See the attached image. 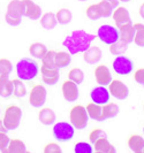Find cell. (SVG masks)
<instances>
[{"instance_id": "7dc6e473", "label": "cell", "mask_w": 144, "mask_h": 153, "mask_svg": "<svg viewBox=\"0 0 144 153\" xmlns=\"http://www.w3.org/2000/svg\"><path fill=\"white\" fill-rule=\"evenodd\" d=\"M119 1H122V2H129L130 0H119Z\"/></svg>"}, {"instance_id": "30bf717a", "label": "cell", "mask_w": 144, "mask_h": 153, "mask_svg": "<svg viewBox=\"0 0 144 153\" xmlns=\"http://www.w3.org/2000/svg\"><path fill=\"white\" fill-rule=\"evenodd\" d=\"M61 91L65 100H67L68 102H74L78 99V85L74 83L70 79H66L62 85H61Z\"/></svg>"}, {"instance_id": "83f0119b", "label": "cell", "mask_w": 144, "mask_h": 153, "mask_svg": "<svg viewBox=\"0 0 144 153\" xmlns=\"http://www.w3.org/2000/svg\"><path fill=\"white\" fill-rule=\"evenodd\" d=\"M7 13L16 16H23V4L22 0H12L7 5Z\"/></svg>"}, {"instance_id": "44dd1931", "label": "cell", "mask_w": 144, "mask_h": 153, "mask_svg": "<svg viewBox=\"0 0 144 153\" xmlns=\"http://www.w3.org/2000/svg\"><path fill=\"white\" fill-rule=\"evenodd\" d=\"M87 112H88V115L89 117L95 120V121H104L103 120V105H99V104H96L93 101L89 102L87 105Z\"/></svg>"}, {"instance_id": "52a82bcc", "label": "cell", "mask_w": 144, "mask_h": 153, "mask_svg": "<svg viewBox=\"0 0 144 153\" xmlns=\"http://www.w3.org/2000/svg\"><path fill=\"white\" fill-rule=\"evenodd\" d=\"M46 96H47V91L44 85H34L31 91L29 92V102L35 108L43 107L46 101Z\"/></svg>"}, {"instance_id": "d6986e66", "label": "cell", "mask_w": 144, "mask_h": 153, "mask_svg": "<svg viewBox=\"0 0 144 153\" xmlns=\"http://www.w3.org/2000/svg\"><path fill=\"white\" fill-rule=\"evenodd\" d=\"M38 120L40 121V123H43L44 126H52L55 123V113L52 108L50 107H44L42 108L38 113Z\"/></svg>"}, {"instance_id": "7402d4cb", "label": "cell", "mask_w": 144, "mask_h": 153, "mask_svg": "<svg viewBox=\"0 0 144 153\" xmlns=\"http://www.w3.org/2000/svg\"><path fill=\"white\" fill-rule=\"evenodd\" d=\"M13 94L12 82L9 79V75L1 74L0 76V97L1 98H9Z\"/></svg>"}, {"instance_id": "f1b7e54d", "label": "cell", "mask_w": 144, "mask_h": 153, "mask_svg": "<svg viewBox=\"0 0 144 153\" xmlns=\"http://www.w3.org/2000/svg\"><path fill=\"white\" fill-rule=\"evenodd\" d=\"M12 82V89H13V94H14V97L16 98H23L28 92H27V89H25V86L23 84L20 78H17V79H12L10 81Z\"/></svg>"}, {"instance_id": "d590c367", "label": "cell", "mask_w": 144, "mask_h": 153, "mask_svg": "<svg viewBox=\"0 0 144 153\" xmlns=\"http://www.w3.org/2000/svg\"><path fill=\"white\" fill-rule=\"evenodd\" d=\"M98 6L100 8V12H101L103 17H110V16H112V13H113L114 9L106 0H100L98 2Z\"/></svg>"}, {"instance_id": "484cf974", "label": "cell", "mask_w": 144, "mask_h": 153, "mask_svg": "<svg viewBox=\"0 0 144 153\" xmlns=\"http://www.w3.org/2000/svg\"><path fill=\"white\" fill-rule=\"evenodd\" d=\"M120 112V107L114 104V102H107L105 105H103V120H108V119H113Z\"/></svg>"}, {"instance_id": "f907efd6", "label": "cell", "mask_w": 144, "mask_h": 153, "mask_svg": "<svg viewBox=\"0 0 144 153\" xmlns=\"http://www.w3.org/2000/svg\"><path fill=\"white\" fill-rule=\"evenodd\" d=\"M0 76H1V71H0Z\"/></svg>"}, {"instance_id": "7c38bea8", "label": "cell", "mask_w": 144, "mask_h": 153, "mask_svg": "<svg viewBox=\"0 0 144 153\" xmlns=\"http://www.w3.org/2000/svg\"><path fill=\"white\" fill-rule=\"evenodd\" d=\"M110 97H111V94L108 92V89H106V86H104V85L96 86L90 92L91 100L96 104H99V105L107 104L110 101Z\"/></svg>"}, {"instance_id": "ac0fdd59", "label": "cell", "mask_w": 144, "mask_h": 153, "mask_svg": "<svg viewBox=\"0 0 144 153\" xmlns=\"http://www.w3.org/2000/svg\"><path fill=\"white\" fill-rule=\"evenodd\" d=\"M119 33H120V39L122 42L130 44L134 40V35H135V28L131 22H128L126 24H122L119 27Z\"/></svg>"}, {"instance_id": "4316f807", "label": "cell", "mask_w": 144, "mask_h": 153, "mask_svg": "<svg viewBox=\"0 0 144 153\" xmlns=\"http://www.w3.org/2000/svg\"><path fill=\"white\" fill-rule=\"evenodd\" d=\"M47 52V47H46L43 43L39 42H35L29 46V53L36 58V59H42L44 56V54Z\"/></svg>"}, {"instance_id": "d6a6232c", "label": "cell", "mask_w": 144, "mask_h": 153, "mask_svg": "<svg viewBox=\"0 0 144 153\" xmlns=\"http://www.w3.org/2000/svg\"><path fill=\"white\" fill-rule=\"evenodd\" d=\"M85 14H87V16H88L90 20H92V21H97V20L103 17L98 4H92V5H90L89 7L87 8Z\"/></svg>"}, {"instance_id": "f546056e", "label": "cell", "mask_w": 144, "mask_h": 153, "mask_svg": "<svg viewBox=\"0 0 144 153\" xmlns=\"http://www.w3.org/2000/svg\"><path fill=\"white\" fill-rule=\"evenodd\" d=\"M127 50H128V44L125 43V42H122L121 39L116 40L115 43L110 45V52H111V54L116 55V56L125 54L127 52Z\"/></svg>"}, {"instance_id": "9c48e42d", "label": "cell", "mask_w": 144, "mask_h": 153, "mask_svg": "<svg viewBox=\"0 0 144 153\" xmlns=\"http://www.w3.org/2000/svg\"><path fill=\"white\" fill-rule=\"evenodd\" d=\"M108 86V92L111 96H113L115 99L125 100L128 98L129 89L128 86L125 84L120 79H112L111 83L107 85Z\"/></svg>"}, {"instance_id": "7a4b0ae2", "label": "cell", "mask_w": 144, "mask_h": 153, "mask_svg": "<svg viewBox=\"0 0 144 153\" xmlns=\"http://www.w3.org/2000/svg\"><path fill=\"white\" fill-rule=\"evenodd\" d=\"M39 73L38 63L32 59L24 58L16 63V74L21 81H32Z\"/></svg>"}, {"instance_id": "1f68e13d", "label": "cell", "mask_w": 144, "mask_h": 153, "mask_svg": "<svg viewBox=\"0 0 144 153\" xmlns=\"http://www.w3.org/2000/svg\"><path fill=\"white\" fill-rule=\"evenodd\" d=\"M55 17H57L58 23L68 24V23H70L72 19H73V14H72V12L69 10L68 8H61L55 13Z\"/></svg>"}, {"instance_id": "681fc988", "label": "cell", "mask_w": 144, "mask_h": 153, "mask_svg": "<svg viewBox=\"0 0 144 153\" xmlns=\"http://www.w3.org/2000/svg\"><path fill=\"white\" fill-rule=\"evenodd\" d=\"M143 112H144V105H143Z\"/></svg>"}, {"instance_id": "816d5d0a", "label": "cell", "mask_w": 144, "mask_h": 153, "mask_svg": "<svg viewBox=\"0 0 144 153\" xmlns=\"http://www.w3.org/2000/svg\"><path fill=\"white\" fill-rule=\"evenodd\" d=\"M143 132H144V127H143Z\"/></svg>"}, {"instance_id": "d4e9b609", "label": "cell", "mask_w": 144, "mask_h": 153, "mask_svg": "<svg viewBox=\"0 0 144 153\" xmlns=\"http://www.w3.org/2000/svg\"><path fill=\"white\" fill-rule=\"evenodd\" d=\"M7 153H25L27 152V146L24 144V142H22L19 138H13L9 140L7 146Z\"/></svg>"}, {"instance_id": "7bdbcfd3", "label": "cell", "mask_w": 144, "mask_h": 153, "mask_svg": "<svg viewBox=\"0 0 144 153\" xmlns=\"http://www.w3.org/2000/svg\"><path fill=\"white\" fill-rule=\"evenodd\" d=\"M134 79H135L136 83L144 86V68L137 69L135 74H134Z\"/></svg>"}, {"instance_id": "3957f363", "label": "cell", "mask_w": 144, "mask_h": 153, "mask_svg": "<svg viewBox=\"0 0 144 153\" xmlns=\"http://www.w3.org/2000/svg\"><path fill=\"white\" fill-rule=\"evenodd\" d=\"M22 120V109L16 105H9L5 109L4 114V124L7 128L8 131H13L19 128Z\"/></svg>"}, {"instance_id": "4fadbf2b", "label": "cell", "mask_w": 144, "mask_h": 153, "mask_svg": "<svg viewBox=\"0 0 144 153\" xmlns=\"http://www.w3.org/2000/svg\"><path fill=\"white\" fill-rule=\"evenodd\" d=\"M40 74H42L43 82L47 85L57 84L59 78H60L59 69L53 68V67H46V66H43V65L40 67Z\"/></svg>"}, {"instance_id": "b9f144b4", "label": "cell", "mask_w": 144, "mask_h": 153, "mask_svg": "<svg viewBox=\"0 0 144 153\" xmlns=\"http://www.w3.org/2000/svg\"><path fill=\"white\" fill-rule=\"evenodd\" d=\"M44 153H61V147L57 143H47L44 149H43Z\"/></svg>"}, {"instance_id": "e0dca14e", "label": "cell", "mask_w": 144, "mask_h": 153, "mask_svg": "<svg viewBox=\"0 0 144 153\" xmlns=\"http://www.w3.org/2000/svg\"><path fill=\"white\" fill-rule=\"evenodd\" d=\"M93 152L96 153H115L116 149L114 147L113 144L107 139V137L100 138L93 143Z\"/></svg>"}, {"instance_id": "5b68a950", "label": "cell", "mask_w": 144, "mask_h": 153, "mask_svg": "<svg viewBox=\"0 0 144 153\" xmlns=\"http://www.w3.org/2000/svg\"><path fill=\"white\" fill-rule=\"evenodd\" d=\"M53 136L59 142H69L75 135V128L68 122H58L53 126Z\"/></svg>"}, {"instance_id": "bcb514c9", "label": "cell", "mask_w": 144, "mask_h": 153, "mask_svg": "<svg viewBox=\"0 0 144 153\" xmlns=\"http://www.w3.org/2000/svg\"><path fill=\"white\" fill-rule=\"evenodd\" d=\"M138 12H140V15L142 16V19H144V2L140 6V9H138Z\"/></svg>"}, {"instance_id": "9a60e30c", "label": "cell", "mask_w": 144, "mask_h": 153, "mask_svg": "<svg viewBox=\"0 0 144 153\" xmlns=\"http://www.w3.org/2000/svg\"><path fill=\"white\" fill-rule=\"evenodd\" d=\"M101 50L98 46H90L83 52V60L88 65H97L101 60Z\"/></svg>"}, {"instance_id": "8d00e7d4", "label": "cell", "mask_w": 144, "mask_h": 153, "mask_svg": "<svg viewBox=\"0 0 144 153\" xmlns=\"http://www.w3.org/2000/svg\"><path fill=\"white\" fill-rule=\"evenodd\" d=\"M74 152L75 153H92L93 152V147L91 144L87 142H78L74 146Z\"/></svg>"}, {"instance_id": "cb8c5ba5", "label": "cell", "mask_w": 144, "mask_h": 153, "mask_svg": "<svg viewBox=\"0 0 144 153\" xmlns=\"http://www.w3.org/2000/svg\"><path fill=\"white\" fill-rule=\"evenodd\" d=\"M40 24L42 27L45 29V30H52L57 27L58 24V21H57V17H55V14L54 13H45L40 16Z\"/></svg>"}, {"instance_id": "74e56055", "label": "cell", "mask_w": 144, "mask_h": 153, "mask_svg": "<svg viewBox=\"0 0 144 153\" xmlns=\"http://www.w3.org/2000/svg\"><path fill=\"white\" fill-rule=\"evenodd\" d=\"M107 137L106 132L103 130V129H99V128H96L91 131L89 134V140H90L91 144H93L96 140H98L100 138H105Z\"/></svg>"}, {"instance_id": "4dcf8cb0", "label": "cell", "mask_w": 144, "mask_h": 153, "mask_svg": "<svg viewBox=\"0 0 144 153\" xmlns=\"http://www.w3.org/2000/svg\"><path fill=\"white\" fill-rule=\"evenodd\" d=\"M135 35H134V43L138 47H144V24L142 23H135Z\"/></svg>"}, {"instance_id": "f35d334b", "label": "cell", "mask_w": 144, "mask_h": 153, "mask_svg": "<svg viewBox=\"0 0 144 153\" xmlns=\"http://www.w3.org/2000/svg\"><path fill=\"white\" fill-rule=\"evenodd\" d=\"M5 21L10 27H17V25H20L21 22H22V17L21 16L13 15V14H9V13L6 12V14H5Z\"/></svg>"}, {"instance_id": "ee69618b", "label": "cell", "mask_w": 144, "mask_h": 153, "mask_svg": "<svg viewBox=\"0 0 144 153\" xmlns=\"http://www.w3.org/2000/svg\"><path fill=\"white\" fill-rule=\"evenodd\" d=\"M106 1L113 7V9H115V8L118 7V6H119V2H120L119 0H106Z\"/></svg>"}, {"instance_id": "db71d44e", "label": "cell", "mask_w": 144, "mask_h": 153, "mask_svg": "<svg viewBox=\"0 0 144 153\" xmlns=\"http://www.w3.org/2000/svg\"><path fill=\"white\" fill-rule=\"evenodd\" d=\"M143 153H144V149H143Z\"/></svg>"}, {"instance_id": "ffe728a7", "label": "cell", "mask_w": 144, "mask_h": 153, "mask_svg": "<svg viewBox=\"0 0 144 153\" xmlns=\"http://www.w3.org/2000/svg\"><path fill=\"white\" fill-rule=\"evenodd\" d=\"M127 145L133 152L142 153L144 149V138L141 135L134 134V135L129 136L128 140H127Z\"/></svg>"}, {"instance_id": "8992f818", "label": "cell", "mask_w": 144, "mask_h": 153, "mask_svg": "<svg viewBox=\"0 0 144 153\" xmlns=\"http://www.w3.org/2000/svg\"><path fill=\"white\" fill-rule=\"evenodd\" d=\"M97 37L101 43H104L106 45H111L120 39V33H119V30L116 28H114L113 25L104 24V25L99 27L98 31H97Z\"/></svg>"}, {"instance_id": "836d02e7", "label": "cell", "mask_w": 144, "mask_h": 153, "mask_svg": "<svg viewBox=\"0 0 144 153\" xmlns=\"http://www.w3.org/2000/svg\"><path fill=\"white\" fill-rule=\"evenodd\" d=\"M68 79L73 81L74 83L77 85H80L81 83H83L84 81V73L82 69L80 68H73L70 69V71L68 73Z\"/></svg>"}, {"instance_id": "603a6c76", "label": "cell", "mask_w": 144, "mask_h": 153, "mask_svg": "<svg viewBox=\"0 0 144 153\" xmlns=\"http://www.w3.org/2000/svg\"><path fill=\"white\" fill-rule=\"evenodd\" d=\"M72 61V54L69 52L59 51L54 54V65L58 69L66 68Z\"/></svg>"}, {"instance_id": "6da1fadb", "label": "cell", "mask_w": 144, "mask_h": 153, "mask_svg": "<svg viewBox=\"0 0 144 153\" xmlns=\"http://www.w3.org/2000/svg\"><path fill=\"white\" fill-rule=\"evenodd\" d=\"M96 39L95 35L88 33L84 30L73 31L69 36L63 39L62 45L65 46L72 55L76 53H83L85 50H88L91 46V43Z\"/></svg>"}, {"instance_id": "ab89813d", "label": "cell", "mask_w": 144, "mask_h": 153, "mask_svg": "<svg viewBox=\"0 0 144 153\" xmlns=\"http://www.w3.org/2000/svg\"><path fill=\"white\" fill-rule=\"evenodd\" d=\"M13 70V65L12 62L9 61L8 59H0V71L1 74H5V75H9Z\"/></svg>"}, {"instance_id": "277c9868", "label": "cell", "mask_w": 144, "mask_h": 153, "mask_svg": "<svg viewBox=\"0 0 144 153\" xmlns=\"http://www.w3.org/2000/svg\"><path fill=\"white\" fill-rule=\"evenodd\" d=\"M69 120L72 126L77 130H82L87 128L89 122V115L87 112V108L82 105H75L69 112Z\"/></svg>"}, {"instance_id": "60d3db41", "label": "cell", "mask_w": 144, "mask_h": 153, "mask_svg": "<svg viewBox=\"0 0 144 153\" xmlns=\"http://www.w3.org/2000/svg\"><path fill=\"white\" fill-rule=\"evenodd\" d=\"M9 140L10 138L7 136V132H0V152L6 153Z\"/></svg>"}, {"instance_id": "f6af8a7d", "label": "cell", "mask_w": 144, "mask_h": 153, "mask_svg": "<svg viewBox=\"0 0 144 153\" xmlns=\"http://www.w3.org/2000/svg\"><path fill=\"white\" fill-rule=\"evenodd\" d=\"M7 128L5 127V124H4V121L2 120H0V132H7Z\"/></svg>"}, {"instance_id": "f5cc1de1", "label": "cell", "mask_w": 144, "mask_h": 153, "mask_svg": "<svg viewBox=\"0 0 144 153\" xmlns=\"http://www.w3.org/2000/svg\"><path fill=\"white\" fill-rule=\"evenodd\" d=\"M0 113H1V109H0Z\"/></svg>"}, {"instance_id": "e575fe53", "label": "cell", "mask_w": 144, "mask_h": 153, "mask_svg": "<svg viewBox=\"0 0 144 153\" xmlns=\"http://www.w3.org/2000/svg\"><path fill=\"white\" fill-rule=\"evenodd\" d=\"M54 54H55V51H48L44 54V56L40 59L42 60V65L43 66H46V67H53V68H57L55 65H54Z\"/></svg>"}, {"instance_id": "5bb4252c", "label": "cell", "mask_w": 144, "mask_h": 153, "mask_svg": "<svg viewBox=\"0 0 144 153\" xmlns=\"http://www.w3.org/2000/svg\"><path fill=\"white\" fill-rule=\"evenodd\" d=\"M95 78L99 85L107 86L112 81V74H111L110 69L107 68V66L98 65L95 69Z\"/></svg>"}, {"instance_id": "ba28073f", "label": "cell", "mask_w": 144, "mask_h": 153, "mask_svg": "<svg viewBox=\"0 0 144 153\" xmlns=\"http://www.w3.org/2000/svg\"><path fill=\"white\" fill-rule=\"evenodd\" d=\"M112 67H113L115 74H118V75H129V74H131V71L134 69V62L125 55H118L114 59Z\"/></svg>"}, {"instance_id": "2e32d148", "label": "cell", "mask_w": 144, "mask_h": 153, "mask_svg": "<svg viewBox=\"0 0 144 153\" xmlns=\"http://www.w3.org/2000/svg\"><path fill=\"white\" fill-rule=\"evenodd\" d=\"M112 16H113L114 23H115L116 28L121 27L122 24L131 22L128 9L125 7H121V6H118V7L114 9L113 13H112Z\"/></svg>"}, {"instance_id": "c3c4849f", "label": "cell", "mask_w": 144, "mask_h": 153, "mask_svg": "<svg viewBox=\"0 0 144 153\" xmlns=\"http://www.w3.org/2000/svg\"><path fill=\"white\" fill-rule=\"evenodd\" d=\"M78 1H87V0H78Z\"/></svg>"}, {"instance_id": "8fae6325", "label": "cell", "mask_w": 144, "mask_h": 153, "mask_svg": "<svg viewBox=\"0 0 144 153\" xmlns=\"http://www.w3.org/2000/svg\"><path fill=\"white\" fill-rule=\"evenodd\" d=\"M23 4V16L30 19L32 21L39 20L40 16L43 15L42 8L32 0H22Z\"/></svg>"}]
</instances>
